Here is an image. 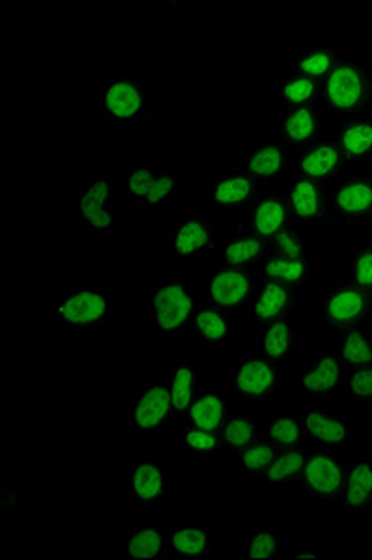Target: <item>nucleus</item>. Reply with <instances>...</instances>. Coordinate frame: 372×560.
I'll list each match as a JSON object with an SVG mask.
<instances>
[{
  "mask_svg": "<svg viewBox=\"0 0 372 560\" xmlns=\"http://www.w3.org/2000/svg\"><path fill=\"white\" fill-rule=\"evenodd\" d=\"M363 237H369V240H372V217L371 221H369V224H367L365 234H363Z\"/></svg>",
  "mask_w": 372,
  "mask_h": 560,
  "instance_id": "49",
  "label": "nucleus"
},
{
  "mask_svg": "<svg viewBox=\"0 0 372 560\" xmlns=\"http://www.w3.org/2000/svg\"><path fill=\"white\" fill-rule=\"evenodd\" d=\"M279 453H281V446L260 435L237 454L240 477L244 478L247 485L263 486Z\"/></svg>",
  "mask_w": 372,
  "mask_h": 560,
  "instance_id": "41",
  "label": "nucleus"
},
{
  "mask_svg": "<svg viewBox=\"0 0 372 560\" xmlns=\"http://www.w3.org/2000/svg\"><path fill=\"white\" fill-rule=\"evenodd\" d=\"M242 559L276 560L287 557L284 551V525L277 522L258 523L240 541Z\"/></svg>",
  "mask_w": 372,
  "mask_h": 560,
  "instance_id": "40",
  "label": "nucleus"
},
{
  "mask_svg": "<svg viewBox=\"0 0 372 560\" xmlns=\"http://www.w3.org/2000/svg\"><path fill=\"white\" fill-rule=\"evenodd\" d=\"M219 229L202 210H184L165 229V253L178 269H191L218 245Z\"/></svg>",
  "mask_w": 372,
  "mask_h": 560,
  "instance_id": "12",
  "label": "nucleus"
},
{
  "mask_svg": "<svg viewBox=\"0 0 372 560\" xmlns=\"http://www.w3.org/2000/svg\"><path fill=\"white\" fill-rule=\"evenodd\" d=\"M287 557H298V559H303V557H315V559H326L327 555L321 553L318 549H313V551H302V549H294V551H290L287 553Z\"/></svg>",
  "mask_w": 372,
  "mask_h": 560,
  "instance_id": "48",
  "label": "nucleus"
},
{
  "mask_svg": "<svg viewBox=\"0 0 372 560\" xmlns=\"http://www.w3.org/2000/svg\"><path fill=\"white\" fill-rule=\"evenodd\" d=\"M123 192L116 178L86 174L73 185V213L79 229L92 237L116 240L123 234Z\"/></svg>",
  "mask_w": 372,
  "mask_h": 560,
  "instance_id": "5",
  "label": "nucleus"
},
{
  "mask_svg": "<svg viewBox=\"0 0 372 560\" xmlns=\"http://www.w3.org/2000/svg\"><path fill=\"white\" fill-rule=\"evenodd\" d=\"M218 553V538L213 523H168L167 559L208 560Z\"/></svg>",
  "mask_w": 372,
  "mask_h": 560,
  "instance_id": "27",
  "label": "nucleus"
},
{
  "mask_svg": "<svg viewBox=\"0 0 372 560\" xmlns=\"http://www.w3.org/2000/svg\"><path fill=\"white\" fill-rule=\"evenodd\" d=\"M300 411L309 446L348 451L358 445V420L335 409L334 404H302Z\"/></svg>",
  "mask_w": 372,
  "mask_h": 560,
  "instance_id": "16",
  "label": "nucleus"
},
{
  "mask_svg": "<svg viewBox=\"0 0 372 560\" xmlns=\"http://www.w3.org/2000/svg\"><path fill=\"white\" fill-rule=\"evenodd\" d=\"M200 298L197 288L178 275L154 280L147 292L148 335L155 345H182L189 340L193 316Z\"/></svg>",
  "mask_w": 372,
  "mask_h": 560,
  "instance_id": "1",
  "label": "nucleus"
},
{
  "mask_svg": "<svg viewBox=\"0 0 372 560\" xmlns=\"http://www.w3.org/2000/svg\"><path fill=\"white\" fill-rule=\"evenodd\" d=\"M340 510L348 516L372 520V456L367 451L350 464Z\"/></svg>",
  "mask_w": 372,
  "mask_h": 560,
  "instance_id": "31",
  "label": "nucleus"
},
{
  "mask_svg": "<svg viewBox=\"0 0 372 560\" xmlns=\"http://www.w3.org/2000/svg\"><path fill=\"white\" fill-rule=\"evenodd\" d=\"M236 406L225 387H206L182 417V424L219 432L226 415Z\"/></svg>",
  "mask_w": 372,
  "mask_h": 560,
  "instance_id": "32",
  "label": "nucleus"
},
{
  "mask_svg": "<svg viewBox=\"0 0 372 560\" xmlns=\"http://www.w3.org/2000/svg\"><path fill=\"white\" fill-rule=\"evenodd\" d=\"M42 549H44V541L38 538H26V555L28 557H36L42 553Z\"/></svg>",
  "mask_w": 372,
  "mask_h": 560,
  "instance_id": "47",
  "label": "nucleus"
},
{
  "mask_svg": "<svg viewBox=\"0 0 372 560\" xmlns=\"http://www.w3.org/2000/svg\"><path fill=\"white\" fill-rule=\"evenodd\" d=\"M345 173H348L347 163L340 155L337 142L329 133L294 152V173L292 174H300L305 178L329 185Z\"/></svg>",
  "mask_w": 372,
  "mask_h": 560,
  "instance_id": "24",
  "label": "nucleus"
},
{
  "mask_svg": "<svg viewBox=\"0 0 372 560\" xmlns=\"http://www.w3.org/2000/svg\"><path fill=\"white\" fill-rule=\"evenodd\" d=\"M302 335L300 316L276 319L257 327L255 348L263 351L264 355L279 364L281 369H287L292 361H295V357L300 355Z\"/></svg>",
  "mask_w": 372,
  "mask_h": 560,
  "instance_id": "25",
  "label": "nucleus"
},
{
  "mask_svg": "<svg viewBox=\"0 0 372 560\" xmlns=\"http://www.w3.org/2000/svg\"><path fill=\"white\" fill-rule=\"evenodd\" d=\"M339 47H335L332 42H324L313 36V38L305 39L298 49L294 51L290 68L302 73V75L311 77L316 81H324L327 73L332 71L337 58H339Z\"/></svg>",
  "mask_w": 372,
  "mask_h": 560,
  "instance_id": "38",
  "label": "nucleus"
},
{
  "mask_svg": "<svg viewBox=\"0 0 372 560\" xmlns=\"http://www.w3.org/2000/svg\"><path fill=\"white\" fill-rule=\"evenodd\" d=\"M165 377H167L174 409L178 417H184L191 401L205 390V372L200 364L186 357H167L165 359Z\"/></svg>",
  "mask_w": 372,
  "mask_h": 560,
  "instance_id": "30",
  "label": "nucleus"
},
{
  "mask_svg": "<svg viewBox=\"0 0 372 560\" xmlns=\"http://www.w3.org/2000/svg\"><path fill=\"white\" fill-rule=\"evenodd\" d=\"M327 133L337 142L348 171L372 173V116L329 121Z\"/></svg>",
  "mask_w": 372,
  "mask_h": 560,
  "instance_id": "22",
  "label": "nucleus"
},
{
  "mask_svg": "<svg viewBox=\"0 0 372 560\" xmlns=\"http://www.w3.org/2000/svg\"><path fill=\"white\" fill-rule=\"evenodd\" d=\"M120 485L124 495L137 509H165L173 495L167 465L161 464L152 454L120 465Z\"/></svg>",
  "mask_w": 372,
  "mask_h": 560,
  "instance_id": "15",
  "label": "nucleus"
},
{
  "mask_svg": "<svg viewBox=\"0 0 372 560\" xmlns=\"http://www.w3.org/2000/svg\"><path fill=\"white\" fill-rule=\"evenodd\" d=\"M284 369L257 348L234 357L226 366V393L245 408L277 404L284 396Z\"/></svg>",
  "mask_w": 372,
  "mask_h": 560,
  "instance_id": "6",
  "label": "nucleus"
},
{
  "mask_svg": "<svg viewBox=\"0 0 372 560\" xmlns=\"http://www.w3.org/2000/svg\"><path fill=\"white\" fill-rule=\"evenodd\" d=\"M372 217V173L348 171L327 185L326 217L318 234L363 236Z\"/></svg>",
  "mask_w": 372,
  "mask_h": 560,
  "instance_id": "4",
  "label": "nucleus"
},
{
  "mask_svg": "<svg viewBox=\"0 0 372 560\" xmlns=\"http://www.w3.org/2000/svg\"><path fill=\"white\" fill-rule=\"evenodd\" d=\"M347 374L334 342L315 346L295 374V396L302 404H334L342 398Z\"/></svg>",
  "mask_w": 372,
  "mask_h": 560,
  "instance_id": "10",
  "label": "nucleus"
},
{
  "mask_svg": "<svg viewBox=\"0 0 372 560\" xmlns=\"http://www.w3.org/2000/svg\"><path fill=\"white\" fill-rule=\"evenodd\" d=\"M129 424L133 433L142 438H160L163 433L178 432L182 420L174 409L165 372H152L147 380L131 388Z\"/></svg>",
  "mask_w": 372,
  "mask_h": 560,
  "instance_id": "8",
  "label": "nucleus"
},
{
  "mask_svg": "<svg viewBox=\"0 0 372 560\" xmlns=\"http://www.w3.org/2000/svg\"><path fill=\"white\" fill-rule=\"evenodd\" d=\"M260 192V185L242 166H223L208 184V206L236 223Z\"/></svg>",
  "mask_w": 372,
  "mask_h": 560,
  "instance_id": "18",
  "label": "nucleus"
},
{
  "mask_svg": "<svg viewBox=\"0 0 372 560\" xmlns=\"http://www.w3.org/2000/svg\"><path fill=\"white\" fill-rule=\"evenodd\" d=\"M96 100L113 126H141L152 116L150 84L136 71L107 73Z\"/></svg>",
  "mask_w": 372,
  "mask_h": 560,
  "instance_id": "9",
  "label": "nucleus"
},
{
  "mask_svg": "<svg viewBox=\"0 0 372 560\" xmlns=\"http://www.w3.org/2000/svg\"><path fill=\"white\" fill-rule=\"evenodd\" d=\"M260 435L274 441L281 448L309 446L300 408L284 404L260 422Z\"/></svg>",
  "mask_w": 372,
  "mask_h": 560,
  "instance_id": "36",
  "label": "nucleus"
},
{
  "mask_svg": "<svg viewBox=\"0 0 372 560\" xmlns=\"http://www.w3.org/2000/svg\"><path fill=\"white\" fill-rule=\"evenodd\" d=\"M124 560H161L168 557V525L126 523L118 533Z\"/></svg>",
  "mask_w": 372,
  "mask_h": 560,
  "instance_id": "28",
  "label": "nucleus"
},
{
  "mask_svg": "<svg viewBox=\"0 0 372 560\" xmlns=\"http://www.w3.org/2000/svg\"><path fill=\"white\" fill-rule=\"evenodd\" d=\"M305 462H307V446L281 448V453L271 465L268 477L264 480V490H268L270 493L300 491Z\"/></svg>",
  "mask_w": 372,
  "mask_h": 560,
  "instance_id": "37",
  "label": "nucleus"
},
{
  "mask_svg": "<svg viewBox=\"0 0 372 560\" xmlns=\"http://www.w3.org/2000/svg\"><path fill=\"white\" fill-rule=\"evenodd\" d=\"M247 316L255 329L276 319L300 316V292L276 280L260 279Z\"/></svg>",
  "mask_w": 372,
  "mask_h": 560,
  "instance_id": "26",
  "label": "nucleus"
},
{
  "mask_svg": "<svg viewBox=\"0 0 372 560\" xmlns=\"http://www.w3.org/2000/svg\"><path fill=\"white\" fill-rule=\"evenodd\" d=\"M318 107L329 121L372 116V65L352 52L340 51L322 81Z\"/></svg>",
  "mask_w": 372,
  "mask_h": 560,
  "instance_id": "3",
  "label": "nucleus"
},
{
  "mask_svg": "<svg viewBox=\"0 0 372 560\" xmlns=\"http://www.w3.org/2000/svg\"><path fill=\"white\" fill-rule=\"evenodd\" d=\"M240 337V313L200 301L193 316L189 342L199 348H231Z\"/></svg>",
  "mask_w": 372,
  "mask_h": 560,
  "instance_id": "19",
  "label": "nucleus"
},
{
  "mask_svg": "<svg viewBox=\"0 0 372 560\" xmlns=\"http://www.w3.org/2000/svg\"><path fill=\"white\" fill-rule=\"evenodd\" d=\"M345 277L350 284L372 292V240L360 237L345 253Z\"/></svg>",
  "mask_w": 372,
  "mask_h": 560,
  "instance_id": "44",
  "label": "nucleus"
},
{
  "mask_svg": "<svg viewBox=\"0 0 372 560\" xmlns=\"http://www.w3.org/2000/svg\"><path fill=\"white\" fill-rule=\"evenodd\" d=\"M318 261L294 260L268 253L258 269L260 279L276 280L302 293L315 280Z\"/></svg>",
  "mask_w": 372,
  "mask_h": 560,
  "instance_id": "39",
  "label": "nucleus"
},
{
  "mask_svg": "<svg viewBox=\"0 0 372 560\" xmlns=\"http://www.w3.org/2000/svg\"><path fill=\"white\" fill-rule=\"evenodd\" d=\"M260 275L251 269L232 268L223 264H210L202 279L205 301L226 306L236 313H247L253 295L257 292Z\"/></svg>",
  "mask_w": 372,
  "mask_h": 560,
  "instance_id": "17",
  "label": "nucleus"
},
{
  "mask_svg": "<svg viewBox=\"0 0 372 560\" xmlns=\"http://www.w3.org/2000/svg\"><path fill=\"white\" fill-rule=\"evenodd\" d=\"M178 448L189 464H219L226 462L219 432L182 424L176 432Z\"/></svg>",
  "mask_w": 372,
  "mask_h": 560,
  "instance_id": "34",
  "label": "nucleus"
},
{
  "mask_svg": "<svg viewBox=\"0 0 372 560\" xmlns=\"http://www.w3.org/2000/svg\"><path fill=\"white\" fill-rule=\"evenodd\" d=\"M268 250H270L268 240L258 236L253 230L234 224V229L219 240L210 258L213 264L258 271Z\"/></svg>",
  "mask_w": 372,
  "mask_h": 560,
  "instance_id": "23",
  "label": "nucleus"
},
{
  "mask_svg": "<svg viewBox=\"0 0 372 560\" xmlns=\"http://www.w3.org/2000/svg\"><path fill=\"white\" fill-rule=\"evenodd\" d=\"M327 129L329 120L318 105L279 108L274 118V135L292 152L326 137Z\"/></svg>",
  "mask_w": 372,
  "mask_h": 560,
  "instance_id": "21",
  "label": "nucleus"
},
{
  "mask_svg": "<svg viewBox=\"0 0 372 560\" xmlns=\"http://www.w3.org/2000/svg\"><path fill=\"white\" fill-rule=\"evenodd\" d=\"M237 226L253 230L258 236L270 242L271 237L277 236L282 229L292 224L290 219L289 206L282 189L276 191H263L258 195L245 215L236 221Z\"/></svg>",
  "mask_w": 372,
  "mask_h": 560,
  "instance_id": "29",
  "label": "nucleus"
},
{
  "mask_svg": "<svg viewBox=\"0 0 372 560\" xmlns=\"http://www.w3.org/2000/svg\"><path fill=\"white\" fill-rule=\"evenodd\" d=\"M316 324L322 331L339 332L372 319V292L345 282H327L316 288Z\"/></svg>",
  "mask_w": 372,
  "mask_h": 560,
  "instance_id": "13",
  "label": "nucleus"
},
{
  "mask_svg": "<svg viewBox=\"0 0 372 560\" xmlns=\"http://www.w3.org/2000/svg\"><path fill=\"white\" fill-rule=\"evenodd\" d=\"M0 501H2V512H15V510H20L23 506L21 491L18 488H10V486L2 490Z\"/></svg>",
  "mask_w": 372,
  "mask_h": 560,
  "instance_id": "46",
  "label": "nucleus"
},
{
  "mask_svg": "<svg viewBox=\"0 0 372 560\" xmlns=\"http://www.w3.org/2000/svg\"><path fill=\"white\" fill-rule=\"evenodd\" d=\"M118 189L137 210H174L182 200V171L173 163H126L118 168Z\"/></svg>",
  "mask_w": 372,
  "mask_h": 560,
  "instance_id": "7",
  "label": "nucleus"
},
{
  "mask_svg": "<svg viewBox=\"0 0 372 560\" xmlns=\"http://www.w3.org/2000/svg\"><path fill=\"white\" fill-rule=\"evenodd\" d=\"M237 165L255 179L263 191L282 189L294 173V152L276 135H258L242 150Z\"/></svg>",
  "mask_w": 372,
  "mask_h": 560,
  "instance_id": "14",
  "label": "nucleus"
},
{
  "mask_svg": "<svg viewBox=\"0 0 372 560\" xmlns=\"http://www.w3.org/2000/svg\"><path fill=\"white\" fill-rule=\"evenodd\" d=\"M118 308L120 305L113 292L100 282H66L46 303L47 316L78 337L105 329Z\"/></svg>",
  "mask_w": 372,
  "mask_h": 560,
  "instance_id": "2",
  "label": "nucleus"
},
{
  "mask_svg": "<svg viewBox=\"0 0 372 560\" xmlns=\"http://www.w3.org/2000/svg\"><path fill=\"white\" fill-rule=\"evenodd\" d=\"M342 400L352 408L372 411V366L348 370Z\"/></svg>",
  "mask_w": 372,
  "mask_h": 560,
  "instance_id": "45",
  "label": "nucleus"
},
{
  "mask_svg": "<svg viewBox=\"0 0 372 560\" xmlns=\"http://www.w3.org/2000/svg\"><path fill=\"white\" fill-rule=\"evenodd\" d=\"M327 185L292 174L282 187L292 224L318 234L326 217Z\"/></svg>",
  "mask_w": 372,
  "mask_h": 560,
  "instance_id": "20",
  "label": "nucleus"
},
{
  "mask_svg": "<svg viewBox=\"0 0 372 560\" xmlns=\"http://www.w3.org/2000/svg\"><path fill=\"white\" fill-rule=\"evenodd\" d=\"M321 94V81L302 75L290 66L274 79L270 86L271 103H276L281 108L318 105Z\"/></svg>",
  "mask_w": 372,
  "mask_h": 560,
  "instance_id": "33",
  "label": "nucleus"
},
{
  "mask_svg": "<svg viewBox=\"0 0 372 560\" xmlns=\"http://www.w3.org/2000/svg\"><path fill=\"white\" fill-rule=\"evenodd\" d=\"M226 459H236L237 454L245 446L260 438V420L255 417L251 408L236 404L226 415L223 427L219 430Z\"/></svg>",
  "mask_w": 372,
  "mask_h": 560,
  "instance_id": "35",
  "label": "nucleus"
},
{
  "mask_svg": "<svg viewBox=\"0 0 372 560\" xmlns=\"http://www.w3.org/2000/svg\"><path fill=\"white\" fill-rule=\"evenodd\" d=\"M334 346L348 370L372 366V327L356 325L335 332Z\"/></svg>",
  "mask_w": 372,
  "mask_h": 560,
  "instance_id": "42",
  "label": "nucleus"
},
{
  "mask_svg": "<svg viewBox=\"0 0 372 560\" xmlns=\"http://www.w3.org/2000/svg\"><path fill=\"white\" fill-rule=\"evenodd\" d=\"M348 475L350 462L345 451L307 446V462L300 491L316 509H340Z\"/></svg>",
  "mask_w": 372,
  "mask_h": 560,
  "instance_id": "11",
  "label": "nucleus"
},
{
  "mask_svg": "<svg viewBox=\"0 0 372 560\" xmlns=\"http://www.w3.org/2000/svg\"><path fill=\"white\" fill-rule=\"evenodd\" d=\"M277 256L284 258H294V260L318 261L316 260L315 242L311 240L307 230L300 229L295 224H290L282 229L277 236L270 240V250Z\"/></svg>",
  "mask_w": 372,
  "mask_h": 560,
  "instance_id": "43",
  "label": "nucleus"
}]
</instances>
